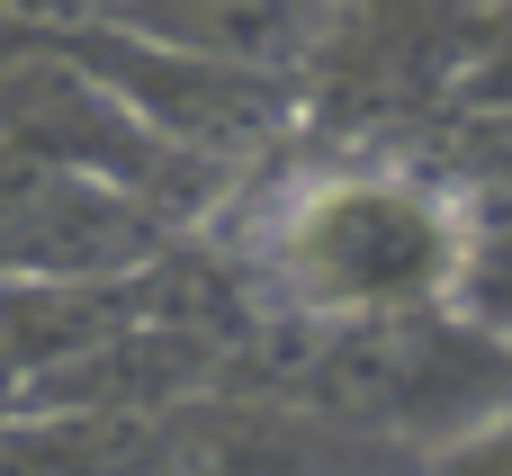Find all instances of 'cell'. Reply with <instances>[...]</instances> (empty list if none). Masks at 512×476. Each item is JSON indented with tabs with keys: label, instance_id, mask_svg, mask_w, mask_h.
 Instances as JSON below:
<instances>
[{
	"label": "cell",
	"instance_id": "cell-4",
	"mask_svg": "<svg viewBox=\"0 0 512 476\" xmlns=\"http://www.w3.org/2000/svg\"><path fill=\"white\" fill-rule=\"evenodd\" d=\"M459 117L512 126V0H468L459 9V81H450Z\"/></svg>",
	"mask_w": 512,
	"mask_h": 476
},
{
	"label": "cell",
	"instance_id": "cell-3",
	"mask_svg": "<svg viewBox=\"0 0 512 476\" xmlns=\"http://www.w3.org/2000/svg\"><path fill=\"white\" fill-rule=\"evenodd\" d=\"M459 315L512 333V162L468 189V270H459Z\"/></svg>",
	"mask_w": 512,
	"mask_h": 476
},
{
	"label": "cell",
	"instance_id": "cell-1",
	"mask_svg": "<svg viewBox=\"0 0 512 476\" xmlns=\"http://www.w3.org/2000/svg\"><path fill=\"white\" fill-rule=\"evenodd\" d=\"M261 261L297 315L324 324H405L459 306L468 270V189L405 162H342L279 198Z\"/></svg>",
	"mask_w": 512,
	"mask_h": 476
},
{
	"label": "cell",
	"instance_id": "cell-2",
	"mask_svg": "<svg viewBox=\"0 0 512 476\" xmlns=\"http://www.w3.org/2000/svg\"><path fill=\"white\" fill-rule=\"evenodd\" d=\"M324 18L333 0H126L99 27H135L153 45H189V54L252 63V72H297Z\"/></svg>",
	"mask_w": 512,
	"mask_h": 476
},
{
	"label": "cell",
	"instance_id": "cell-5",
	"mask_svg": "<svg viewBox=\"0 0 512 476\" xmlns=\"http://www.w3.org/2000/svg\"><path fill=\"white\" fill-rule=\"evenodd\" d=\"M126 0H0V18H27V27H90V18H117Z\"/></svg>",
	"mask_w": 512,
	"mask_h": 476
}]
</instances>
